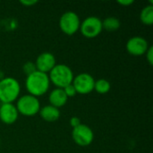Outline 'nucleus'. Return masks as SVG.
<instances>
[{
	"mask_svg": "<svg viewBox=\"0 0 153 153\" xmlns=\"http://www.w3.org/2000/svg\"><path fill=\"white\" fill-rule=\"evenodd\" d=\"M111 85L110 82L106 79H99L95 81L94 83V90L99 94H106L110 91Z\"/></svg>",
	"mask_w": 153,
	"mask_h": 153,
	"instance_id": "obj_16",
	"label": "nucleus"
},
{
	"mask_svg": "<svg viewBox=\"0 0 153 153\" xmlns=\"http://www.w3.org/2000/svg\"><path fill=\"white\" fill-rule=\"evenodd\" d=\"M63 90H64V92L65 93V95H66V97H67V98L74 97V96L77 94V92H76V91H75V89H74V85H73V84H69V85H67V86H66V87H65Z\"/></svg>",
	"mask_w": 153,
	"mask_h": 153,
	"instance_id": "obj_18",
	"label": "nucleus"
},
{
	"mask_svg": "<svg viewBox=\"0 0 153 153\" xmlns=\"http://www.w3.org/2000/svg\"><path fill=\"white\" fill-rule=\"evenodd\" d=\"M67 100H68V98L66 97L63 89L56 88L53 91H51L48 95V101L50 103L49 105L56 108L64 107L66 104Z\"/></svg>",
	"mask_w": 153,
	"mask_h": 153,
	"instance_id": "obj_12",
	"label": "nucleus"
},
{
	"mask_svg": "<svg viewBox=\"0 0 153 153\" xmlns=\"http://www.w3.org/2000/svg\"><path fill=\"white\" fill-rule=\"evenodd\" d=\"M117 3L123 6H128V5L133 4L134 1L133 0H119V1H117Z\"/></svg>",
	"mask_w": 153,
	"mask_h": 153,
	"instance_id": "obj_22",
	"label": "nucleus"
},
{
	"mask_svg": "<svg viewBox=\"0 0 153 153\" xmlns=\"http://www.w3.org/2000/svg\"><path fill=\"white\" fill-rule=\"evenodd\" d=\"M149 48L148 41L141 37V36H134L128 39L126 43V50L127 52L134 56H140L144 55Z\"/></svg>",
	"mask_w": 153,
	"mask_h": 153,
	"instance_id": "obj_9",
	"label": "nucleus"
},
{
	"mask_svg": "<svg viewBox=\"0 0 153 153\" xmlns=\"http://www.w3.org/2000/svg\"><path fill=\"white\" fill-rule=\"evenodd\" d=\"M95 79L87 73H82L74 77L72 84L77 93L86 95L94 90Z\"/></svg>",
	"mask_w": 153,
	"mask_h": 153,
	"instance_id": "obj_8",
	"label": "nucleus"
},
{
	"mask_svg": "<svg viewBox=\"0 0 153 153\" xmlns=\"http://www.w3.org/2000/svg\"><path fill=\"white\" fill-rule=\"evenodd\" d=\"M22 5H24V6H32V5H34V4H36L38 2L36 1V0H22L21 2H20Z\"/></svg>",
	"mask_w": 153,
	"mask_h": 153,
	"instance_id": "obj_21",
	"label": "nucleus"
},
{
	"mask_svg": "<svg viewBox=\"0 0 153 153\" xmlns=\"http://www.w3.org/2000/svg\"><path fill=\"white\" fill-rule=\"evenodd\" d=\"M0 105H1V103H0Z\"/></svg>",
	"mask_w": 153,
	"mask_h": 153,
	"instance_id": "obj_24",
	"label": "nucleus"
},
{
	"mask_svg": "<svg viewBox=\"0 0 153 153\" xmlns=\"http://www.w3.org/2000/svg\"><path fill=\"white\" fill-rule=\"evenodd\" d=\"M102 28L107 31H116L120 28L119 19L110 16L102 21Z\"/></svg>",
	"mask_w": 153,
	"mask_h": 153,
	"instance_id": "obj_15",
	"label": "nucleus"
},
{
	"mask_svg": "<svg viewBox=\"0 0 153 153\" xmlns=\"http://www.w3.org/2000/svg\"><path fill=\"white\" fill-rule=\"evenodd\" d=\"M48 74L50 83H53L56 88L59 89H64L67 85L72 84L74 77L72 69L65 64H56Z\"/></svg>",
	"mask_w": 153,
	"mask_h": 153,
	"instance_id": "obj_3",
	"label": "nucleus"
},
{
	"mask_svg": "<svg viewBox=\"0 0 153 153\" xmlns=\"http://www.w3.org/2000/svg\"><path fill=\"white\" fill-rule=\"evenodd\" d=\"M56 65V57L53 54L49 52H43L41 53L36 59L35 65L36 69L39 72L48 74L54 66Z\"/></svg>",
	"mask_w": 153,
	"mask_h": 153,
	"instance_id": "obj_10",
	"label": "nucleus"
},
{
	"mask_svg": "<svg viewBox=\"0 0 153 153\" xmlns=\"http://www.w3.org/2000/svg\"><path fill=\"white\" fill-rule=\"evenodd\" d=\"M81 25V21L78 14L72 11L64 13L59 19L60 30L66 35L72 36L76 33Z\"/></svg>",
	"mask_w": 153,
	"mask_h": 153,
	"instance_id": "obj_5",
	"label": "nucleus"
},
{
	"mask_svg": "<svg viewBox=\"0 0 153 153\" xmlns=\"http://www.w3.org/2000/svg\"><path fill=\"white\" fill-rule=\"evenodd\" d=\"M22 71L23 73L28 76L30 74H31L32 73L36 72L37 69H36V65H35V63L33 62H26L23 65H22Z\"/></svg>",
	"mask_w": 153,
	"mask_h": 153,
	"instance_id": "obj_17",
	"label": "nucleus"
},
{
	"mask_svg": "<svg viewBox=\"0 0 153 153\" xmlns=\"http://www.w3.org/2000/svg\"><path fill=\"white\" fill-rule=\"evenodd\" d=\"M3 78H4V74H3V72H1V71H0V80H2Z\"/></svg>",
	"mask_w": 153,
	"mask_h": 153,
	"instance_id": "obj_23",
	"label": "nucleus"
},
{
	"mask_svg": "<svg viewBox=\"0 0 153 153\" xmlns=\"http://www.w3.org/2000/svg\"><path fill=\"white\" fill-rule=\"evenodd\" d=\"M140 20L145 25L153 24V4L146 5L140 13Z\"/></svg>",
	"mask_w": 153,
	"mask_h": 153,
	"instance_id": "obj_14",
	"label": "nucleus"
},
{
	"mask_svg": "<svg viewBox=\"0 0 153 153\" xmlns=\"http://www.w3.org/2000/svg\"><path fill=\"white\" fill-rule=\"evenodd\" d=\"M72 138L77 145L81 147H86L92 143L94 134L90 126L84 124H81L77 127L73 128Z\"/></svg>",
	"mask_w": 153,
	"mask_h": 153,
	"instance_id": "obj_7",
	"label": "nucleus"
},
{
	"mask_svg": "<svg viewBox=\"0 0 153 153\" xmlns=\"http://www.w3.org/2000/svg\"><path fill=\"white\" fill-rule=\"evenodd\" d=\"M19 115L24 117H34L40 110V102L38 98L25 94L16 100L15 105Z\"/></svg>",
	"mask_w": 153,
	"mask_h": 153,
	"instance_id": "obj_4",
	"label": "nucleus"
},
{
	"mask_svg": "<svg viewBox=\"0 0 153 153\" xmlns=\"http://www.w3.org/2000/svg\"><path fill=\"white\" fill-rule=\"evenodd\" d=\"M40 117L46 122H56L60 117V110L51 105H47L40 108L39 110Z\"/></svg>",
	"mask_w": 153,
	"mask_h": 153,
	"instance_id": "obj_13",
	"label": "nucleus"
},
{
	"mask_svg": "<svg viewBox=\"0 0 153 153\" xmlns=\"http://www.w3.org/2000/svg\"><path fill=\"white\" fill-rule=\"evenodd\" d=\"M49 86L50 81L48 74L39 71L28 75L25 80V88L28 93L36 98L46 94L49 89Z\"/></svg>",
	"mask_w": 153,
	"mask_h": 153,
	"instance_id": "obj_1",
	"label": "nucleus"
},
{
	"mask_svg": "<svg viewBox=\"0 0 153 153\" xmlns=\"http://www.w3.org/2000/svg\"><path fill=\"white\" fill-rule=\"evenodd\" d=\"M81 124H82V123H81V120H80V118L77 117H73L70 119V125H71V126H72L73 128L77 127V126H80Z\"/></svg>",
	"mask_w": 153,
	"mask_h": 153,
	"instance_id": "obj_20",
	"label": "nucleus"
},
{
	"mask_svg": "<svg viewBox=\"0 0 153 153\" xmlns=\"http://www.w3.org/2000/svg\"><path fill=\"white\" fill-rule=\"evenodd\" d=\"M145 55H146V59H147V61H148V63L151 65H152L153 64V47H149V48H148V50H147V52L145 53Z\"/></svg>",
	"mask_w": 153,
	"mask_h": 153,
	"instance_id": "obj_19",
	"label": "nucleus"
},
{
	"mask_svg": "<svg viewBox=\"0 0 153 153\" xmlns=\"http://www.w3.org/2000/svg\"><path fill=\"white\" fill-rule=\"evenodd\" d=\"M19 117V113L13 103H3L0 105V120L5 125L14 124Z\"/></svg>",
	"mask_w": 153,
	"mask_h": 153,
	"instance_id": "obj_11",
	"label": "nucleus"
},
{
	"mask_svg": "<svg viewBox=\"0 0 153 153\" xmlns=\"http://www.w3.org/2000/svg\"><path fill=\"white\" fill-rule=\"evenodd\" d=\"M21 93V85L13 77H4L0 80V103H13Z\"/></svg>",
	"mask_w": 153,
	"mask_h": 153,
	"instance_id": "obj_2",
	"label": "nucleus"
},
{
	"mask_svg": "<svg viewBox=\"0 0 153 153\" xmlns=\"http://www.w3.org/2000/svg\"><path fill=\"white\" fill-rule=\"evenodd\" d=\"M102 21L96 16H89L81 22L79 30L87 39H94L102 31Z\"/></svg>",
	"mask_w": 153,
	"mask_h": 153,
	"instance_id": "obj_6",
	"label": "nucleus"
}]
</instances>
